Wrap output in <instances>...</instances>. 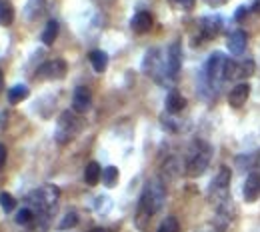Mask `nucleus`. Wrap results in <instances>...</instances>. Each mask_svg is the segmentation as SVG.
I'll use <instances>...</instances> for the list:
<instances>
[{"instance_id":"30","label":"nucleus","mask_w":260,"mask_h":232,"mask_svg":"<svg viewBox=\"0 0 260 232\" xmlns=\"http://www.w3.org/2000/svg\"><path fill=\"white\" fill-rule=\"evenodd\" d=\"M2 88H4V74H2V70H0V92H2Z\"/></svg>"},{"instance_id":"3","label":"nucleus","mask_w":260,"mask_h":232,"mask_svg":"<svg viewBox=\"0 0 260 232\" xmlns=\"http://www.w3.org/2000/svg\"><path fill=\"white\" fill-rule=\"evenodd\" d=\"M66 72H68V64H66L64 58H54V60H48L38 68L36 76H42L44 80H62Z\"/></svg>"},{"instance_id":"11","label":"nucleus","mask_w":260,"mask_h":232,"mask_svg":"<svg viewBox=\"0 0 260 232\" xmlns=\"http://www.w3.org/2000/svg\"><path fill=\"white\" fill-rule=\"evenodd\" d=\"M246 44H248V36H246V32H244V30H232V32L228 34L226 46H228V50H230L234 56L244 54Z\"/></svg>"},{"instance_id":"29","label":"nucleus","mask_w":260,"mask_h":232,"mask_svg":"<svg viewBox=\"0 0 260 232\" xmlns=\"http://www.w3.org/2000/svg\"><path fill=\"white\" fill-rule=\"evenodd\" d=\"M210 6H222V4H226L228 0H206Z\"/></svg>"},{"instance_id":"8","label":"nucleus","mask_w":260,"mask_h":232,"mask_svg":"<svg viewBox=\"0 0 260 232\" xmlns=\"http://www.w3.org/2000/svg\"><path fill=\"white\" fill-rule=\"evenodd\" d=\"M220 30H222V18H220L218 14L206 16V18L200 20V36H202L204 40L216 38V36L220 34Z\"/></svg>"},{"instance_id":"22","label":"nucleus","mask_w":260,"mask_h":232,"mask_svg":"<svg viewBox=\"0 0 260 232\" xmlns=\"http://www.w3.org/2000/svg\"><path fill=\"white\" fill-rule=\"evenodd\" d=\"M76 224H78V214H76L74 210H70V212H66L64 218L60 220L58 230H68V228H74Z\"/></svg>"},{"instance_id":"20","label":"nucleus","mask_w":260,"mask_h":232,"mask_svg":"<svg viewBox=\"0 0 260 232\" xmlns=\"http://www.w3.org/2000/svg\"><path fill=\"white\" fill-rule=\"evenodd\" d=\"M56 36H58V22L56 20H48L46 22V28L42 30V42L46 46H52L54 40H56Z\"/></svg>"},{"instance_id":"7","label":"nucleus","mask_w":260,"mask_h":232,"mask_svg":"<svg viewBox=\"0 0 260 232\" xmlns=\"http://www.w3.org/2000/svg\"><path fill=\"white\" fill-rule=\"evenodd\" d=\"M226 62H228V58L222 54V52H214V54H210V58H208V62H206V74H208V80H210V82H216L218 78L224 80Z\"/></svg>"},{"instance_id":"23","label":"nucleus","mask_w":260,"mask_h":232,"mask_svg":"<svg viewBox=\"0 0 260 232\" xmlns=\"http://www.w3.org/2000/svg\"><path fill=\"white\" fill-rule=\"evenodd\" d=\"M158 232H180V224H178V220L174 216H168L160 222Z\"/></svg>"},{"instance_id":"24","label":"nucleus","mask_w":260,"mask_h":232,"mask_svg":"<svg viewBox=\"0 0 260 232\" xmlns=\"http://www.w3.org/2000/svg\"><path fill=\"white\" fill-rule=\"evenodd\" d=\"M0 206H2L4 212H12L16 208V198L10 192H2L0 194Z\"/></svg>"},{"instance_id":"17","label":"nucleus","mask_w":260,"mask_h":232,"mask_svg":"<svg viewBox=\"0 0 260 232\" xmlns=\"http://www.w3.org/2000/svg\"><path fill=\"white\" fill-rule=\"evenodd\" d=\"M88 60H90V64H92V68L96 70L98 74H102L108 68V54L104 50H92L88 54Z\"/></svg>"},{"instance_id":"18","label":"nucleus","mask_w":260,"mask_h":232,"mask_svg":"<svg viewBox=\"0 0 260 232\" xmlns=\"http://www.w3.org/2000/svg\"><path fill=\"white\" fill-rule=\"evenodd\" d=\"M28 94H30L28 86H24V84H16V86H12V88L8 90V102H10V104H20L22 100L28 98Z\"/></svg>"},{"instance_id":"6","label":"nucleus","mask_w":260,"mask_h":232,"mask_svg":"<svg viewBox=\"0 0 260 232\" xmlns=\"http://www.w3.org/2000/svg\"><path fill=\"white\" fill-rule=\"evenodd\" d=\"M182 68V46L180 42H172L166 52V72L170 78H176Z\"/></svg>"},{"instance_id":"15","label":"nucleus","mask_w":260,"mask_h":232,"mask_svg":"<svg viewBox=\"0 0 260 232\" xmlns=\"http://www.w3.org/2000/svg\"><path fill=\"white\" fill-rule=\"evenodd\" d=\"M186 108V98L178 92V90H170L168 96H166V110L170 114H178Z\"/></svg>"},{"instance_id":"28","label":"nucleus","mask_w":260,"mask_h":232,"mask_svg":"<svg viewBox=\"0 0 260 232\" xmlns=\"http://www.w3.org/2000/svg\"><path fill=\"white\" fill-rule=\"evenodd\" d=\"M246 10H248L246 6H240V8L236 10V16H234V18H236V20H242V18H244V12H246Z\"/></svg>"},{"instance_id":"9","label":"nucleus","mask_w":260,"mask_h":232,"mask_svg":"<svg viewBox=\"0 0 260 232\" xmlns=\"http://www.w3.org/2000/svg\"><path fill=\"white\" fill-rule=\"evenodd\" d=\"M152 24H154V18H152V14L146 12V10L136 12V14L132 16V20H130V28H132V32H136V34L150 32Z\"/></svg>"},{"instance_id":"25","label":"nucleus","mask_w":260,"mask_h":232,"mask_svg":"<svg viewBox=\"0 0 260 232\" xmlns=\"http://www.w3.org/2000/svg\"><path fill=\"white\" fill-rule=\"evenodd\" d=\"M174 8H178V10H184V12H190L192 8L196 6V0H168Z\"/></svg>"},{"instance_id":"1","label":"nucleus","mask_w":260,"mask_h":232,"mask_svg":"<svg viewBox=\"0 0 260 232\" xmlns=\"http://www.w3.org/2000/svg\"><path fill=\"white\" fill-rule=\"evenodd\" d=\"M210 158H212V146L204 140H198L194 148H192V152H190V156H188V160H186V174L192 176V178L200 176L208 168Z\"/></svg>"},{"instance_id":"16","label":"nucleus","mask_w":260,"mask_h":232,"mask_svg":"<svg viewBox=\"0 0 260 232\" xmlns=\"http://www.w3.org/2000/svg\"><path fill=\"white\" fill-rule=\"evenodd\" d=\"M84 180L88 186H96L98 182L102 180V168L98 162H88L84 168Z\"/></svg>"},{"instance_id":"2","label":"nucleus","mask_w":260,"mask_h":232,"mask_svg":"<svg viewBox=\"0 0 260 232\" xmlns=\"http://www.w3.org/2000/svg\"><path fill=\"white\" fill-rule=\"evenodd\" d=\"M80 126H82V120L74 114V112H70V110H66L64 114L60 116V120H58V130H56V140L60 142V144H66L74 134L80 130Z\"/></svg>"},{"instance_id":"21","label":"nucleus","mask_w":260,"mask_h":232,"mask_svg":"<svg viewBox=\"0 0 260 232\" xmlns=\"http://www.w3.org/2000/svg\"><path fill=\"white\" fill-rule=\"evenodd\" d=\"M14 6L10 2H0V26H10L14 22Z\"/></svg>"},{"instance_id":"5","label":"nucleus","mask_w":260,"mask_h":232,"mask_svg":"<svg viewBox=\"0 0 260 232\" xmlns=\"http://www.w3.org/2000/svg\"><path fill=\"white\" fill-rule=\"evenodd\" d=\"M254 72V60H242V62H234L228 60L226 70H224V80H232V78H248Z\"/></svg>"},{"instance_id":"14","label":"nucleus","mask_w":260,"mask_h":232,"mask_svg":"<svg viewBox=\"0 0 260 232\" xmlns=\"http://www.w3.org/2000/svg\"><path fill=\"white\" fill-rule=\"evenodd\" d=\"M258 196H260V174L254 172L244 182V200L246 202H254V200H258Z\"/></svg>"},{"instance_id":"32","label":"nucleus","mask_w":260,"mask_h":232,"mask_svg":"<svg viewBox=\"0 0 260 232\" xmlns=\"http://www.w3.org/2000/svg\"><path fill=\"white\" fill-rule=\"evenodd\" d=\"M0 2H8V0H0Z\"/></svg>"},{"instance_id":"13","label":"nucleus","mask_w":260,"mask_h":232,"mask_svg":"<svg viewBox=\"0 0 260 232\" xmlns=\"http://www.w3.org/2000/svg\"><path fill=\"white\" fill-rule=\"evenodd\" d=\"M58 194L60 192H58L56 186H44V188L34 192V198H38L40 208H52L56 204V200H58Z\"/></svg>"},{"instance_id":"26","label":"nucleus","mask_w":260,"mask_h":232,"mask_svg":"<svg viewBox=\"0 0 260 232\" xmlns=\"http://www.w3.org/2000/svg\"><path fill=\"white\" fill-rule=\"evenodd\" d=\"M32 220H34L32 208H22V210L18 212V216H16V222H18V224H30Z\"/></svg>"},{"instance_id":"4","label":"nucleus","mask_w":260,"mask_h":232,"mask_svg":"<svg viewBox=\"0 0 260 232\" xmlns=\"http://www.w3.org/2000/svg\"><path fill=\"white\" fill-rule=\"evenodd\" d=\"M228 186H230V168L222 166L220 172L216 174V178L210 184V198L222 202L228 196Z\"/></svg>"},{"instance_id":"27","label":"nucleus","mask_w":260,"mask_h":232,"mask_svg":"<svg viewBox=\"0 0 260 232\" xmlns=\"http://www.w3.org/2000/svg\"><path fill=\"white\" fill-rule=\"evenodd\" d=\"M6 158H8V152H6V146H4V144H0V170L4 168V164H6Z\"/></svg>"},{"instance_id":"31","label":"nucleus","mask_w":260,"mask_h":232,"mask_svg":"<svg viewBox=\"0 0 260 232\" xmlns=\"http://www.w3.org/2000/svg\"><path fill=\"white\" fill-rule=\"evenodd\" d=\"M90 232H106V230H104V228H92Z\"/></svg>"},{"instance_id":"10","label":"nucleus","mask_w":260,"mask_h":232,"mask_svg":"<svg viewBox=\"0 0 260 232\" xmlns=\"http://www.w3.org/2000/svg\"><path fill=\"white\" fill-rule=\"evenodd\" d=\"M90 104H92V92H90V88L78 86L74 90V94H72V108L78 114H82V112H86L90 108Z\"/></svg>"},{"instance_id":"19","label":"nucleus","mask_w":260,"mask_h":232,"mask_svg":"<svg viewBox=\"0 0 260 232\" xmlns=\"http://www.w3.org/2000/svg\"><path fill=\"white\" fill-rule=\"evenodd\" d=\"M118 178H120V172H118L116 166H106L102 170V182H104L106 188H114L118 184Z\"/></svg>"},{"instance_id":"12","label":"nucleus","mask_w":260,"mask_h":232,"mask_svg":"<svg viewBox=\"0 0 260 232\" xmlns=\"http://www.w3.org/2000/svg\"><path fill=\"white\" fill-rule=\"evenodd\" d=\"M248 96H250V84H248V82H240V84H236V86L230 90V94H228V104H230L232 108H240V106L246 104Z\"/></svg>"}]
</instances>
